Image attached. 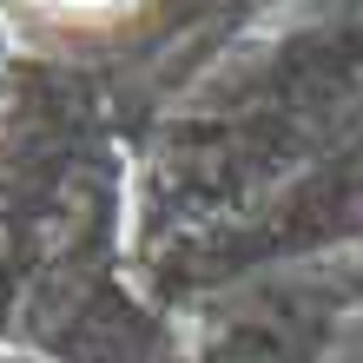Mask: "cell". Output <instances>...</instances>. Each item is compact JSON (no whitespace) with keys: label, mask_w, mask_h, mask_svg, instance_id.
Masks as SVG:
<instances>
[{"label":"cell","mask_w":363,"mask_h":363,"mask_svg":"<svg viewBox=\"0 0 363 363\" xmlns=\"http://www.w3.org/2000/svg\"><path fill=\"white\" fill-rule=\"evenodd\" d=\"M60 13H106V7H119V0H53Z\"/></svg>","instance_id":"1"}]
</instances>
